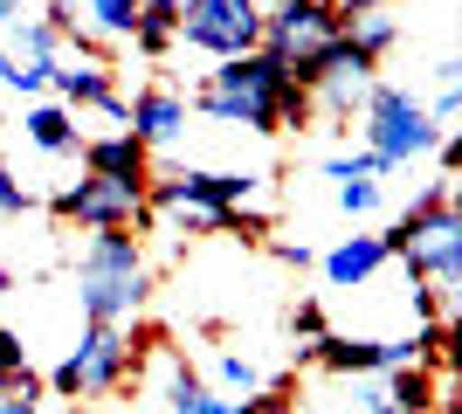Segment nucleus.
Here are the masks:
<instances>
[{
	"label": "nucleus",
	"instance_id": "obj_1",
	"mask_svg": "<svg viewBox=\"0 0 462 414\" xmlns=\"http://www.w3.org/2000/svg\"><path fill=\"white\" fill-rule=\"evenodd\" d=\"M187 111H200L208 124H228V132H304V124H318L310 90L290 83V69L270 56V49L214 62L208 77L193 83Z\"/></svg>",
	"mask_w": 462,
	"mask_h": 414
},
{
	"label": "nucleus",
	"instance_id": "obj_2",
	"mask_svg": "<svg viewBox=\"0 0 462 414\" xmlns=\"http://www.w3.org/2000/svg\"><path fill=\"white\" fill-rule=\"evenodd\" d=\"M393 262H407L414 283H435V290L456 297L462 283V207H456V179H428L421 194L407 200L393 228H380Z\"/></svg>",
	"mask_w": 462,
	"mask_h": 414
},
{
	"label": "nucleus",
	"instance_id": "obj_3",
	"mask_svg": "<svg viewBox=\"0 0 462 414\" xmlns=\"http://www.w3.org/2000/svg\"><path fill=\"white\" fill-rule=\"evenodd\" d=\"M152 304V270L132 228H97L77 256V311L83 325H138Z\"/></svg>",
	"mask_w": 462,
	"mask_h": 414
},
{
	"label": "nucleus",
	"instance_id": "obj_4",
	"mask_svg": "<svg viewBox=\"0 0 462 414\" xmlns=\"http://www.w3.org/2000/svg\"><path fill=\"white\" fill-rule=\"evenodd\" d=\"M152 345V332L138 325H83L77 345L56 359L49 394L56 400H97V394H125L138 380V353Z\"/></svg>",
	"mask_w": 462,
	"mask_h": 414
},
{
	"label": "nucleus",
	"instance_id": "obj_5",
	"mask_svg": "<svg viewBox=\"0 0 462 414\" xmlns=\"http://www.w3.org/2000/svg\"><path fill=\"white\" fill-rule=\"evenodd\" d=\"M359 132H366V152H380L393 173L407 159H428L442 145V124L428 118V104L407 83H373L366 104H359Z\"/></svg>",
	"mask_w": 462,
	"mask_h": 414
},
{
	"label": "nucleus",
	"instance_id": "obj_6",
	"mask_svg": "<svg viewBox=\"0 0 462 414\" xmlns=\"http://www.w3.org/2000/svg\"><path fill=\"white\" fill-rule=\"evenodd\" d=\"M346 35V14L338 0H263V49L290 69V83L310 90V69L331 41Z\"/></svg>",
	"mask_w": 462,
	"mask_h": 414
},
{
	"label": "nucleus",
	"instance_id": "obj_7",
	"mask_svg": "<svg viewBox=\"0 0 462 414\" xmlns=\"http://www.w3.org/2000/svg\"><path fill=\"white\" fill-rule=\"evenodd\" d=\"M180 41L214 62L255 56L263 49V0H187L180 7Z\"/></svg>",
	"mask_w": 462,
	"mask_h": 414
},
{
	"label": "nucleus",
	"instance_id": "obj_8",
	"mask_svg": "<svg viewBox=\"0 0 462 414\" xmlns=\"http://www.w3.org/2000/svg\"><path fill=\"white\" fill-rule=\"evenodd\" d=\"M49 215L56 221H77V228H145V187H117V179H69L49 194Z\"/></svg>",
	"mask_w": 462,
	"mask_h": 414
},
{
	"label": "nucleus",
	"instance_id": "obj_9",
	"mask_svg": "<svg viewBox=\"0 0 462 414\" xmlns=\"http://www.w3.org/2000/svg\"><path fill=\"white\" fill-rule=\"evenodd\" d=\"M187 90H173V83H145V90H132L125 97V132L152 152V145H180L187 138Z\"/></svg>",
	"mask_w": 462,
	"mask_h": 414
},
{
	"label": "nucleus",
	"instance_id": "obj_10",
	"mask_svg": "<svg viewBox=\"0 0 462 414\" xmlns=\"http://www.w3.org/2000/svg\"><path fill=\"white\" fill-rule=\"evenodd\" d=\"M83 173H97V179H117V187H152V152L138 145L132 132H97V138H83Z\"/></svg>",
	"mask_w": 462,
	"mask_h": 414
},
{
	"label": "nucleus",
	"instance_id": "obj_11",
	"mask_svg": "<svg viewBox=\"0 0 462 414\" xmlns=\"http://www.w3.org/2000/svg\"><path fill=\"white\" fill-rule=\"evenodd\" d=\"M21 132H28V145L35 152H49V159H77L83 152V124H77V111L69 104H56V97H35L28 111H21Z\"/></svg>",
	"mask_w": 462,
	"mask_h": 414
},
{
	"label": "nucleus",
	"instance_id": "obj_12",
	"mask_svg": "<svg viewBox=\"0 0 462 414\" xmlns=\"http://www.w3.org/2000/svg\"><path fill=\"white\" fill-rule=\"evenodd\" d=\"M393 262V249H386V235H346L338 249H325V283L331 290H359V283H373V276Z\"/></svg>",
	"mask_w": 462,
	"mask_h": 414
},
{
	"label": "nucleus",
	"instance_id": "obj_13",
	"mask_svg": "<svg viewBox=\"0 0 462 414\" xmlns=\"http://www.w3.org/2000/svg\"><path fill=\"white\" fill-rule=\"evenodd\" d=\"M159 359H166V408H173V414H228V394H214L173 345H166Z\"/></svg>",
	"mask_w": 462,
	"mask_h": 414
},
{
	"label": "nucleus",
	"instance_id": "obj_14",
	"mask_svg": "<svg viewBox=\"0 0 462 414\" xmlns=\"http://www.w3.org/2000/svg\"><path fill=\"white\" fill-rule=\"evenodd\" d=\"M380 394L393 400L401 414H435V408L448 400V380L435 373V366H401V373L380 380Z\"/></svg>",
	"mask_w": 462,
	"mask_h": 414
},
{
	"label": "nucleus",
	"instance_id": "obj_15",
	"mask_svg": "<svg viewBox=\"0 0 462 414\" xmlns=\"http://www.w3.org/2000/svg\"><path fill=\"white\" fill-rule=\"evenodd\" d=\"M346 41L359 49L366 62H386L393 41H401V14L393 7H366V14H346Z\"/></svg>",
	"mask_w": 462,
	"mask_h": 414
},
{
	"label": "nucleus",
	"instance_id": "obj_16",
	"mask_svg": "<svg viewBox=\"0 0 462 414\" xmlns=\"http://www.w3.org/2000/svg\"><path fill=\"white\" fill-rule=\"evenodd\" d=\"M0 49H7L14 62H35V69H49V62L62 56V35H56L42 14H21L14 28H7V41H0Z\"/></svg>",
	"mask_w": 462,
	"mask_h": 414
},
{
	"label": "nucleus",
	"instance_id": "obj_17",
	"mask_svg": "<svg viewBox=\"0 0 462 414\" xmlns=\"http://www.w3.org/2000/svg\"><path fill=\"white\" fill-rule=\"evenodd\" d=\"M173 41H180V14H173V7H152V0H145V7H138V28H132V49H138L145 62H159Z\"/></svg>",
	"mask_w": 462,
	"mask_h": 414
},
{
	"label": "nucleus",
	"instance_id": "obj_18",
	"mask_svg": "<svg viewBox=\"0 0 462 414\" xmlns=\"http://www.w3.org/2000/svg\"><path fill=\"white\" fill-rule=\"evenodd\" d=\"M270 380L249 353H214V394H263Z\"/></svg>",
	"mask_w": 462,
	"mask_h": 414
},
{
	"label": "nucleus",
	"instance_id": "obj_19",
	"mask_svg": "<svg viewBox=\"0 0 462 414\" xmlns=\"http://www.w3.org/2000/svg\"><path fill=\"white\" fill-rule=\"evenodd\" d=\"M393 173V166H386L380 152H366V145H359V152H331L325 159V179H386Z\"/></svg>",
	"mask_w": 462,
	"mask_h": 414
},
{
	"label": "nucleus",
	"instance_id": "obj_20",
	"mask_svg": "<svg viewBox=\"0 0 462 414\" xmlns=\"http://www.w3.org/2000/svg\"><path fill=\"white\" fill-rule=\"evenodd\" d=\"M228 414H297V387H263V394L228 400Z\"/></svg>",
	"mask_w": 462,
	"mask_h": 414
},
{
	"label": "nucleus",
	"instance_id": "obj_21",
	"mask_svg": "<svg viewBox=\"0 0 462 414\" xmlns=\"http://www.w3.org/2000/svg\"><path fill=\"white\" fill-rule=\"evenodd\" d=\"M331 200H338L346 215H373V207H380V179H331Z\"/></svg>",
	"mask_w": 462,
	"mask_h": 414
},
{
	"label": "nucleus",
	"instance_id": "obj_22",
	"mask_svg": "<svg viewBox=\"0 0 462 414\" xmlns=\"http://www.w3.org/2000/svg\"><path fill=\"white\" fill-rule=\"evenodd\" d=\"M35 366H28V345H21V332H7L0 325V387H14V380H28Z\"/></svg>",
	"mask_w": 462,
	"mask_h": 414
},
{
	"label": "nucleus",
	"instance_id": "obj_23",
	"mask_svg": "<svg viewBox=\"0 0 462 414\" xmlns=\"http://www.w3.org/2000/svg\"><path fill=\"white\" fill-rule=\"evenodd\" d=\"M28 207H35V194H28V187H21V173L7 166V159H0V215H7V221H21Z\"/></svg>",
	"mask_w": 462,
	"mask_h": 414
},
{
	"label": "nucleus",
	"instance_id": "obj_24",
	"mask_svg": "<svg viewBox=\"0 0 462 414\" xmlns=\"http://www.w3.org/2000/svg\"><path fill=\"white\" fill-rule=\"evenodd\" d=\"M290 338H304V345H318V338H325V311H318V304H297V311H290Z\"/></svg>",
	"mask_w": 462,
	"mask_h": 414
},
{
	"label": "nucleus",
	"instance_id": "obj_25",
	"mask_svg": "<svg viewBox=\"0 0 462 414\" xmlns=\"http://www.w3.org/2000/svg\"><path fill=\"white\" fill-rule=\"evenodd\" d=\"M270 256L290 262V270H310V262H318V256H310V242H290V235H270Z\"/></svg>",
	"mask_w": 462,
	"mask_h": 414
},
{
	"label": "nucleus",
	"instance_id": "obj_26",
	"mask_svg": "<svg viewBox=\"0 0 462 414\" xmlns=\"http://www.w3.org/2000/svg\"><path fill=\"white\" fill-rule=\"evenodd\" d=\"M366 7H401V0H338V14H366Z\"/></svg>",
	"mask_w": 462,
	"mask_h": 414
},
{
	"label": "nucleus",
	"instance_id": "obj_27",
	"mask_svg": "<svg viewBox=\"0 0 462 414\" xmlns=\"http://www.w3.org/2000/svg\"><path fill=\"white\" fill-rule=\"evenodd\" d=\"M21 14H28V0H0V28H14Z\"/></svg>",
	"mask_w": 462,
	"mask_h": 414
},
{
	"label": "nucleus",
	"instance_id": "obj_28",
	"mask_svg": "<svg viewBox=\"0 0 462 414\" xmlns=\"http://www.w3.org/2000/svg\"><path fill=\"white\" fill-rule=\"evenodd\" d=\"M359 414H401V408H393V400H366Z\"/></svg>",
	"mask_w": 462,
	"mask_h": 414
},
{
	"label": "nucleus",
	"instance_id": "obj_29",
	"mask_svg": "<svg viewBox=\"0 0 462 414\" xmlns=\"http://www.w3.org/2000/svg\"><path fill=\"white\" fill-rule=\"evenodd\" d=\"M56 414H90V408H83V400H69V408H56Z\"/></svg>",
	"mask_w": 462,
	"mask_h": 414
},
{
	"label": "nucleus",
	"instance_id": "obj_30",
	"mask_svg": "<svg viewBox=\"0 0 462 414\" xmlns=\"http://www.w3.org/2000/svg\"><path fill=\"white\" fill-rule=\"evenodd\" d=\"M152 7H173V14H180V7H187V0H152Z\"/></svg>",
	"mask_w": 462,
	"mask_h": 414
},
{
	"label": "nucleus",
	"instance_id": "obj_31",
	"mask_svg": "<svg viewBox=\"0 0 462 414\" xmlns=\"http://www.w3.org/2000/svg\"><path fill=\"white\" fill-rule=\"evenodd\" d=\"M435 414H456V400H442V408H435Z\"/></svg>",
	"mask_w": 462,
	"mask_h": 414
}]
</instances>
